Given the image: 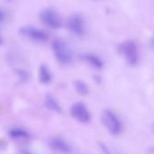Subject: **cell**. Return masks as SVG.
<instances>
[{"mask_svg":"<svg viewBox=\"0 0 154 154\" xmlns=\"http://www.w3.org/2000/svg\"><path fill=\"white\" fill-rule=\"evenodd\" d=\"M45 106H47L48 109L51 110L52 112L56 113H60L61 112V106L59 104V102L51 96V95H47L45 97Z\"/></svg>","mask_w":154,"mask_h":154,"instance_id":"cell-11","label":"cell"},{"mask_svg":"<svg viewBox=\"0 0 154 154\" xmlns=\"http://www.w3.org/2000/svg\"><path fill=\"white\" fill-rule=\"evenodd\" d=\"M50 147L52 151L60 153H69L71 152L72 148L70 144L60 137H54L50 141Z\"/></svg>","mask_w":154,"mask_h":154,"instance_id":"cell-8","label":"cell"},{"mask_svg":"<svg viewBox=\"0 0 154 154\" xmlns=\"http://www.w3.org/2000/svg\"><path fill=\"white\" fill-rule=\"evenodd\" d=\"M73 85H74L75 90L80 96H87L89 93V88L83 80H75Z\"/></svg>","mask_w":154,"mask_h":154,"instance_id":"cell-12","label":"cell"},{"mask_svg":"<svg viewBox=\"0 0 154 154\" xmlns=\"http://www.w3.org/2000/svg\"><path fill=\"white\" fill-rule=\"evenodd\" d=\"M19 32L23 37L35 42H44L49 39V35L46 32L32 26L22 27Z\"/></svg>","mask_w":154,"mask_h":154,"instance_id":"cell-5","label":"cell"},{"mask_svg":"<svg viewBox=\"0 0 154 154\" xmlns=\"http://www.w3.org/2000/svg\"><path fill=\"white\" fill-rule=\"evenodd\" d=\"M101 122L109 134L113 135H118L123 132V124L121 120L111 109L103 110L101 114Z\"/></svg>","mask_w":154,"mask_h":154,"instance_id":"cell-1","label":"cell"},{"mask_svg":"<svg viewBox=\"0 0 154 154\" xmlns=\"http://www.w3.org/2000/svg\"><path fill=\"white\" fill-rule=\"evenodd\" d=\"M149 152H152V153H154V149H151Z\"/></svg>","mask_w":154,"mask_h":154,"instance_id":"cell-19","label":"cell"},{"mask_svg":"<svg viewBox=\"0 0 154 154\" xmlns=\"http://www.w3.org/2000/svg\"><path fill=\"white\" fill-rule=\"evenodd\" d=\"M3 43V39H2V37H1V35H0V45Z\"/></svg>","mask_w":154,"mask_h":154,"instance_id":"cell-17","label":"cell"},{"mask_svg":"<svg viewBox=\"0 0 154 154\" xmlns=\"http://www.w3.org/2000/svg\"><path fill=\"white\" fill-rule=\"evenodd\" d=\"M41 21L49 28L57 30L62 26V19L60 15L53 9L47 8L43 9L40 13Z\"/></svg>","mask_w":154,"mask_h":154,"instance_id":"cell-4","label":"cell"},{"mask_svg":"<svg viewBox=\"0 0 154 154\" xmlns=\"http://www.w3.org/2000/svg\"><path fill=\"white\" fill-rule=\"evenodd\" d=\"M70 114L75 120L80 123H88L91 118V115L88 107L82 102H77L73 104L70 108Z\"/></svg>","mask_w":154,"mask_h":154,"instance_id":"cell-7","label":"cell"},{"mask_svg":"<svg viewBox=\"0 0 154 154\" xmlns=\"http://www.w3.org/2000/svg\"><path fill=\"white\" fill-rule=\"evenodd\" d=\"M69 31L76 36H82L85 33V20L79 14H72L67 23Z\"/></svg>","mask_w":154,"mask_h":154,"instance_id":"cell-6","label":"cell"},{"mask_svg":"<svg viewBox=\"0 0 154 154\" xmlns=\"http://www.w3.org/2000/svg\"><path fill=\"white\" fill-rule=\"evenodd\" d=\"M52 75L49 68L45 64H42L39 68V80L43 85H48L51 82Z\"/></svg>","mask_w":154,"mask_h":154,"instance_id":"cell-10","label":"cell"},{"mask_svg":"<svg viewBox=\"0 0 154 154\" xmlns=\"http://www.w3.org/2000/svg\"><path fill=\"white\" fill-rule=\"evenodd\" d=\"M118 51L125 58L127 64L136 66L139 62V50L137 44L131 40L123 42L118 46Z\"/></svg>","mask_w":154,"mask_h":154,"instance_id":"cell-2","label":"cell"},{"mask_svg":"<svg viewBox=\"0 0 154 154\" xmlns=\"http://www.w3.org/2000/svg\"><path fill=\"white\" fill-rule=\"evenodd\" d=\"M152 44L153 45V47H154V36L152 37Z\"/></svg>","mask_w":154,"mask_h":154,"instance_id":"cell-18","label":"cell"},{"mask_svg":"<svg viewBox=\"0 0 154 154\" xmlns=\"http://www.w3.org/2000/svg\"><path fill=\"white\" fill-rule=\"evenodd\" d=\"M99 145H100V148L105 152H109V151L108 150H106V146L103 144V143H99Z\"/></svg>","mask_w":154,"mask_h":154,"instance_id":"cell-16","label":"cell"},{"mask_svg":"<svg viewBox=\"0 0 154 154\" xmlns=\"http://www.w3.org/2000/svg\"><path fill=\"white\" fill-rule=\"evenodd\" d=\"M17 74L21 78V79H23V80H26L29 78V74L26 71H24V70H18Z\"/></svg>","mask_w":154,"mask_h":154,"instance_id":"cell-14","label":"cell"},{"mask_svg":"<svg viewBox=\"0 0 154 154\" xmlns=\"http://www.w3.org/2000/svg\"><path fill=\"white\" fill-rule=\"evenodd\" d=\"M52 51L56 60L62 65H69L72 61V52L67 43L60 40L55 39L52 42Z\"/></svg>","mask_w":154,"mask_h":154,"instance_id":"cell-3","label":"cell"},{"mask_svg":"<svg viewBox=\"0 0 154 154\" xmlns=\"http://www.w3.org/2000/svg\"><path fill=\"white\" fill-rule=\"evenodd\" d=\"M80 58L84 61H86L87 63H88L91 66H93L95 69H101L104 67L103 60L98 56H97V55H95L93 53H84V54H81Z\"/></svg>","mask_w":154,"mask_h":154,"instance_id":"cell-9","label":"cell"},{"mask_svg":"<svg viewBox=\"0 0 154 154\" xmlns=\"http://www.w3.org/2000/svg\"><path fill=\"white\" fill-rule=\"evenodd\" d=\"M6 19V14L5 13V11L3 9L0 8V23L5 22V20Z\"/></svg>","mask_w":154,"mask_h":154,"instance_id":"cell-15","label":"cell"},{"mask_svg":"<svg viewBox=\"0 0 154 154\" xmlns=\"http://www.w3.org/2000/svg\"><path fill=\"white\" fill-rule=\"evenodd\" d=\"M152 126H153V129H154V123H153V125H152Z\"/></svg>","mask_w":154,"mask_h":154,"instance_id":"cell-20","label":"cell"},{"mask_svg":"<svg viewBox=\"0 0 154 154\" xmlns=\"http://www.w3.org/2000/svg\"><path fill=\"white\" fill-rule=\"evenodd\" d=\"M9 136L13 139H25L29 137L28 133L21 128H14L9 131Z\"/></svg>","mask_w":154,"mask_h":154,"instance_id":"cell-13","label":"cell"}]
</instances>
